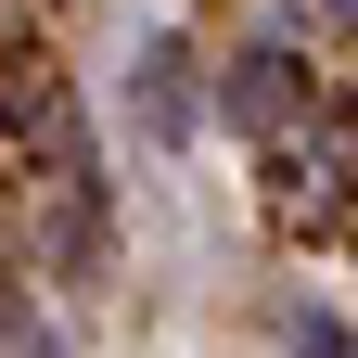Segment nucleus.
Listing matches in <instances>:
<instances>
[{"label": "nucleus", "instance_id": "1", "mask_svg": "<svg viewBox=\"0 0 358 358\" xmlns=\"http://www.w3.org/2000/svg\"><path fill=\"white\" fill-rule=\"evenodd\" d=\"M217 115H231V128H256V141H268V128L320 115V77H307L294 52H243L231 77H217Z\"/></svg>", "mask_w": 358, "mask_h": 358}, {"label": "nucleus", "instance_id": "2", "mask_svg": "<svg viewBox=\"0 0 358 358\" xmlns=\"http://www.w3.org/2000/svg\"><path fill=\"white\" fill-rule=\"evenodd\" d=\"M128 103H141L154 141H179L192 128V90H179V38H141V77H128Z\"/></svg>", "mask_w": 358, "mask_h": 358}, {"label": "nucleus", "instance_id": "3", "mask_svg": "<svg viewBox=\"0 0 358 358\" xmlns=\"http://www.w3.org/2000/svg\"><path fill=\"white\" fill-rule=\"evenodd\" d=\"M0 358H64V333H52V320H38V307H26V294H0Z\"/></svg>", "mask_w": 358, "mask_h": 358}, {"label": "nucleus", "instance_id": "4", "mask_svg": "<svg viewBox=\"0 0 358 358\" xmlns=\"http://www.w3.org/2000/svg\"><path fill=\"white\" fill-rule=\"evenodd\" d=\"M294 358H345V320H320V307H307V320H294Z\"/></svg>", "mask_w": 358, "mask_h": 358}, {"label": "nucleus", "instance_id": "5", "mask_svg": "<svg viewBox=\"0 0 358 358\" xmlns=\"http://www.w3.org/2000/svg\"><path fill=\"white\" fill-rule=\"evenodd\" d=\"M333 26H345V0H333Z\"/></svg>", "mask_w": 358, "mask_h": 358}]
</instances>
